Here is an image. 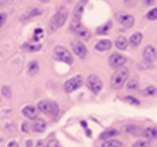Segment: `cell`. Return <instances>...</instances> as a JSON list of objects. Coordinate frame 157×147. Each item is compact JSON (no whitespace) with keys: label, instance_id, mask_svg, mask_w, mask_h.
I'll return each instance as SVG.
<instances>
[{"label":"cell","instance_id":"cell-1","mask_svg":"<svg viewBox=\"0 0 157 147\" xmlns=\"http://www.w3.org/2000/svg\"><path fill=\"white\" fill-rule=\"evenodd\" d=\"M129 76V70L128 68H118L116 69V71L113 73L111 77V86L114 89H121L123 88L124 84L126 83V81L128 80Z\"/></svg>","mask_w":157,"mask_h":147},{"label":"cell","instance_id":"cell-2","mask_svg":"<svg viewBox=\"0 0 157 147\" xmlns=\"http://www.w3.org/2000/svg\"><path fill=\"white\" fill-rule=\"evenodd\" d=\"M38 110L41 113L48 116H56L59 113V106L56 102L51 101V100H42L38 103Z\"/></svg>","mask_w":157,"mask_h":147},{"label":"cell","instance_id":"cell-3","mask_svg":"<svg viewBox=\"0 0 157 147\" xmlns=\"http://www.w3.org/2000/svg\"><path fill=\"white\" fill-rule=\"evenodd\" d=\"M68 17V11L66 8H60L58 11L56 12L54 16L52 17L50 22V27L52 30H56V29L60 28L63 24L66 23Z\"/></svg>","mask_w":157,"mask_h":147},{"label":"cell","instance_id":"cell-4","mask_svg":"<svg viewBox=\"0 0 157 147\" xmlns=\"http://www.w3.org/2000/svg\"><path fill=\"white\" fill-rule=\"evenodd\" d=\"M54 58L56 59V60L68 63V65H71V63L73 62V58H72L70 52L67 48L63 47V46H56V47H55Z\"/></svg>","mask_w":157,"mask_h":147},{"label":"cell","instance_id":"cell-5","mask_svg":"<svg viewBox=\"0 0 157 147\" xmlns=\"http://www.w3.org/2000/svg\"><path fill=\"white\" fill-rule=\"evenodd\" d=\"M86 85H87L88 89L92 90L94 93H99L102 89V81L99 76H97L96 74H90L88 75L87 80H86Z\"/></svg>","mask_w":157,"mask_h":147},{"label":"cell","instance_id":"cell-6","mask_svg":"<svg viewBox=\"0 0 157 147\" xmlns=\"http://www.w3.org/2000/svg\"><path fill=\"white\" fill-rule=\"evenodd\" d=\"M83 84V80H82L81 75H75L73 77L69 78L68 81H66V83L63 84V89L67 93H70L72 91H75L76 89H78Z\"/></svg>","mask_w":157,"mask_h":147},{"label":"cell","instance_id":"cell-7","mask_svg":"<svg viewBox=\"0 0 157 147\" xmlns=\"http://www.w3.org/2000/svg\"><path fill=\"white\" fill-rule=\"evenodd\" d=\"M127 62V58L125 56H123L122 54L118 53H114L110 56L109 58V65L113 69H118L125 66V63Z\"/></svg>","mask_w":157,"mask_h":147},{"label":"cell","instance_id":"cell-8","mask_svg":"<svg viewBox=\"0 0 157 147\" xmlns=\"http://www.w3.org/2000/svg\"><path fill=\"white\" fill-rule=\"evenodd\" d=\"M71 47L73 53L78 57V58L84 59L87 55V50H86V46L84 45L82 42L80 41H73L71 43Z\"/></svg>","mask_w":157,"mask_h":147},{"label":"cell","instance_id":"cell-9","mask_svg":"<svg viewBox=\"0 0 157 147\" xmlns=\"http://www.w3.org/2000/svg\"><path fill=\"white\" fill-rule=\"evenodd\" d=\"M116 18L120 22V24L122 25L125 28H131V27L135 25V18L132 15L130 14H126V13H118L116 15Z\"/></svg>","mask_w":157,"mask_h":147},{"label":"cell","instance_id":"cell-10","mask_svg":"<svg viewBox=\"0 0 157 147\" xmlns=\"http://www.w3.org/2000/svg\"><path fill=\"white\" fill-rule=\"evenodd\" d=\"M70 30L73 31L78 37H80L81 39H84V40H87L90 38V32L87 30V28L83 26L82 24H78V25H75V26H72V27H69Z\"/></svg>","mask_w":157,"mask_h":147},{"label":"cell","instance_id":"cell-11","mask_svg":"<svg viewBox=\"0 0 157 147\" xmlns=\"http://www.w3.org/2000/svg\"><path fill=\"white\" fill-rule=\"evenodd\" d=\"M143 58L146 62H154L157 59V51L154 46L147 45L143 51Z\"/></svg>","mask_w":157,"mask_h":147},{"label":"cell","instance_id":"cell-12","mask_svg":"<svg viewBox=\"0 0 157 147\" xmlns=\"http://www.w3.org/2000/svg\"><path fill=\"white\" fill-rule=\"evenodd\" d=\"M85 3H86L85 0H82V1H80V2L75 6V8H74V10H73V14H72L71 22H81V16H82V13H83Z\"/></svg>","mask_w":157,"mask_h":147},{"label":"cell","instance_id":"cell-13","mask_svg":"<svg viewBox=\"0 0 157 147\" xmlns=\"http://www.w3.org/2000/svg\"><path fill=\"white\" fill-rule=\"evenodd\" d=\"M22 113H23V115H24V116L26 117V118H28V119H36V118H37V116H38L37 108H36L35 106H33V105L25 106V107L23 108Z\"/></svg>","mask_w":157,"mask_h":147},{"label":"cell","instance_id":"cell-14","mask_svg":"<svg viewBox=\"0 0 157 147\" xmlns=\"http://www.w3.org/2000/svg\"><path fill=\"white\" fill-rule=\"evenodd\" d=\"M142 39H143V36L141 32H135L129 38L128 44H130V46H132V47H138L141 44Z\"/></svg>","mask_w":157,"mask_h":147},{"label":"cell","instance_id":"cell-15","mask_svg":"<svg viewBox=\"0 0 157 147\" xmlns=\"http://www.w3.org/2000/svg\"><path fill=\"white\" fill-rule=\"evenodd\" d=\"M46 128V123L44 119L42 118H36L35 121H33V130L35 132H38V133H40V132H43L44 130H45Z\"/></svg>","mask_w":157,"mask_h":147},{"label":"cell","instance_id":"cell-16","mask_svg":"<svg viewBox=\"0 0 157 147\" xmlns=\"http://www.w3.org/2000/svg\"><path fill=\"white\" fill-rule=\"evenodd\" d=\"M143 136L146 140H157V127H148L143 131Z\"/></svg>","mask_w":157,"mask_h":147},{"label":"cell","instance_id":"cell-17","mask_svg":"<svg viewBox=\"0 0 157 147\" xmlns=\"http://www.w3.org/2000/svg\"><path fill=\"white\" fill-rule=\"evenodd\" d=\"M118 133H120V132L116 129H114V128H109V129L105 130V131L100 134L99 138H100V140L107 141V140H110V138H114V136L118 135Z\"/></svg>","mask_w":157,"mask_h":147},{"label":"cell","instance_id":"cell-18","mask_svg":"<svg viewBox=\"0 0 157 147\" xmlns=\"http://www.w3.org/2000/svg\"><path fill=\"white\" fill-rule=\"evenodd\" d=\"M112 47V42L110 40H101L95 45V48L99 52H105Z\"/></svg>","mask_w":157,"mask_h":147},{"label":"cell","instance_id":"cell-19","mask_svg":"<svg viewBox=\"0 0 157 147\" xmlns=\"http://www.w3.org/2000/svg\"><path fill=\"white\" fill-rule=\"evenodd\" d=\"M115 46L121 51H125L128 46V40L125 37H118L115 41Z\"/></svg>","mask_w":157,"mask_h":147},{"label":"cell","instance_id":"cell-20","mask_svg":"<svg viewBox=\"0 0 157 147\" xmlns=\"http://www.w3.org/2000/svg\"><path fill=\"white\" fill-rule=\"evenodd\" d=\"M39 71V63L37 60H33L28 65V74L29 75H35Z\"/></svg>","mask_w":157,"mask_h":147},{"label":"cell","instance_id":"cell-21","mask_svg":"<svg viewBox=\"0 0 157 147\" xmlns=\"http://www.w3.org/2000/svg\"><path fill=\"white\" fill-rule=\"evenodd\" d=\"M101 147H123V143L118 140H107L102 145Z\"/></svg>","mask_w":157,"mask_h":147},{"label":"cell","instance_id":"cell-22","mask_svg":"<svg viewBox=\"0 0 157 147\" xmlns=\"http://www.w3.org/2000/svg\"><path fill=\"white\" fill-rule=\"evenodd\" d=\"M42 46L40 44H29V43H25L23 45V48L27 52H38V51L41 50Z\"/></svg>","mask_w":157,"mask_h":147},{"label":"cell","instance_id":"cell-23","mask_svg":"<svg viewBox=\"0 0 157 147\" xmlns=\"http://www.w3.org/2000/svg\"><path fill=\"white\" fill-rule=\"evenodd\" d=\"M111 28H112V23L108 22L107 24H105L103 26L99 27V28L97 29V33H99V35H105Z\"/></svg>","mask_w":157,"mask_h":147},{"label":"cell","instance_id":"cell-24","mask_svg":"<svg viewBox=\"0 0 157 147\" xmlns=\"http://www.w3.org/2000/svg\"><path fill=\"white\" fill-rule=\"evenodd\" d=\"M138 87H139V82H138L137 78H132L127 84V89L128 90H137Z\"/></svg>","mask_w":157,"mask_h":147},{"label":"cell","instance_id":"cell-25","mask_svg":"<svg viewBox=\"0 0 157 147\" xmlns=\"http://www.w3.org/2000/svg\"><path fill=\"white\" fill-rule=\"evenodd\" d=\"M142 92L144 96H154L156 93V88H155V86H147L143 89Z\"/></svg>","mask_w":157,"mask_h":147},{"label":"cell","instance_id":"cell-26","mask_svg":"<svg viewBox=\"0 0 157 147\" xmlns=\"http://www.w3.org/2000/svg\"><path fill=\"white\" fill-rule=\"evenodd\" d=\"M124 101L127 102L129 104H132V105H140V101L136 98L131 97V96H127V97L124 98Z\"/></svg>","mask_w":157,"mask_h":147},{"label":"cell","instance_id":"cell-27","mask_svg":"<svg viewBox=\"0 0 157 147\" xmlns=\"http://www.w3.org/2000/svg\"><path fill=\"white\" fill-rule=\"evenodd\" d=\"M146 18L148 21H156L157 20V8L151 10L147 14H146Z\"/></svg>","mask_w":157,"mask_h":147},{"label":"cell","instance_id":"cell-28","mask_svg":"<svg viewBox=\"0 0 157 147\" xmlns=\"http://www.w3.org/2000/svg\"><path fill=\"white\" fill-rule=\"evenodd\" d=\"M132 147H151V145H150V143L146 142V141L139 140L132 145Z\"/></svg>","mask_w":157,"mask_h":147},{"label":"cell","instance_id":"cell-29","mask_svg":"<svg viewBox=\"0 0 157 147\" xmlns=\"http://www.w3.org/2000/svg\"><path fill=\"white\" fill-rule=\"evenodd\" d=\"M42 13V11L40 9H33L31 10L29 13H27V15L25 16V18H28V17H33V16H38Z\"/></svg>","mask_w":157,"mask_h":147},{"label":"cell","instance_id":"cell-30","mask_svg":"<svg viewBox=\"0 0 157 147\" xmlns=\"http://www.w3.org/2000/svg\"><path fill=\"white\" fill-rule=\"evenodd\" d=\"M42 37H43V30H42V29H40V28L36 29L35 35H33V40H35V41H39Z\"/></svg>","mask_w":157,"mask_h":147},{"label":"cell","instance_id":"cell-31","mask_svg":"<svg viewBox=\"0 0 157 147\" xmlns=\"http://www.w3.org/2000/svg\"><path fill=\"white\" fill-rule=\"evenodd\" d=\"M1 92H2V95L5 96L6 98H11V96H12L11 89L8 86H3L2 89H1Z\"/></svg>","mask_w":157,"mask_h":147},{"label":"cell","instance_id":"cell-32","mask_svg":"<svg viewBox=\"0 0 157 147\" xmlns=\"http://www.w3.org/2000/svg\"><path fill=\"white\" fill-rule=\"evenodd\" d=\"M124 1V3L127 6V7L131 8V7H135L136 5H137L138 0H123Z\"/></svg>","mask_w":157,"mask_h":147},{"label":"cell","instance_id":"cell-33","mask_svg":"<svg viewBox=\"0 0 157 147\" xmlns=\"http://www.w3.org/2000/svg\"><path fill=\"white\" fill-rule=\"evenodd\" d=\"M45 147H60V145H59V143L57 142L56 140H51L50 142L45 145Z\"/></svg>","mask_w":157,"mask_h":147},{"label":"cell","instance_id":"cell-34","mask_svg":"<svg viewBox=\"0 0 157 147\" xmlns=\"http://www.w3.org/2000/svg\"><path fill=\"white\" fill-rule=\"evenodd\" d=\"M6 21H7V14H6V13H0V28L5 25Z\"/></svg>","mask_w":157,"mask_h":147},{"label":"cell","instance_id":"cell-35","mask_svg":"<svg viewBox=\"0 0 157 147\" xmlns=\"http://www.w3.org/2000/svg\"><path fill=\"white\" fill-rule=\"evenodd\" d=\"M22 131L23 132H28L29 129H28V123H24L22 125Z\"/></svg>","mask_w":157,"mask_h":147},{"label":"cell","instance_id":"cell-36","mask_svg":"<svg viewBox=\"0 0 157 147\" xmlns=\"http://www.w3.org/2000/svg\"><path fill=\"white\" fill-rule=\"evenodd\" d=\"M8 147H18V143L15 142V141H12L8 144Z\"/></svg>","mask_w":157,"mask_h":147},{"label":"cell","instance_id":"cell-37","mask_svg":"<svg viewBox=\"0 0 157 147\" xmlns=\"http://www.w3.org/2000/svg\"><path fill=\"white\" fill-rule=\"evenodd\" d=\"M143 2L145 6H152L155 2V0H143Z\"/></svg>","mask_w":157,"mask_h":147},{"label":"cell","instance_id":"cell-38","mask_svg":"<svg viewBox=\"0 0 157 147\" xmlns=\"http://www.w3.org/2000/svg\"><path fill=\"white\" fill-rule=\"evenodd\" d=\"M36 147H43V142H42V141H38L37 146Z\"/></svg>","mask_w":157,"mask_h":147},{"label":"cell","instance_id":"cell-39","mask_svg":"<svg viewBox=\"0 0 157 147\" xmlns=\"http://www.w3.org/2000/svg\"><path fill=\"white\" fill-rule=\"evenodd\" d=\"M41 1H42V2H48V0H41Z\"/></svg>","mask_w":157,"mask_h":147}]
</instances>
